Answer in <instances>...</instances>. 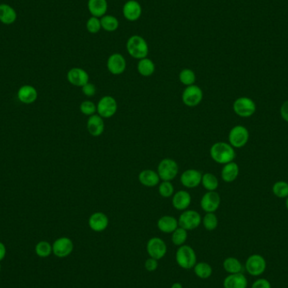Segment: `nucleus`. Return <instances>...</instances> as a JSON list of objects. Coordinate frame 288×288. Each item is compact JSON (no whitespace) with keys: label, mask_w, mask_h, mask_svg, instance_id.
Instances as JSON below:
<instances>
[{"label":"nucleus","mask_w":288,"mask_h":288,"mask_svg":"<svg viewBox=\"0 0 288 288\" xmlns=\"http://www.w3.org/2000/svg\"><path fill=\"white\" fill-rule=\"evenodd\" d=\"M210 155L216 163L226 164L233 162L236 157V153L234 148L229 143L219 142L211 147Z\"/></svg>","instance_id":"f257e3e1"},{"label":"nucleus","mask_w":288,"mask_h":288,"mask_svg":"<svg viewBox=\"0 0 288 288\" xmlns=\"http://www.w3.org/2000/svg\"><path fill=\"white\" fill-rule=\"evenodd\" d=\"M127 50L129 55L135 59H143L149 54V45L145 39L140 35H134L127 41Z\"/></svg>","instance_id":"f03ea898"},{"label":"nucleus","mask_w":288,"mask_h":288,"mask_svg":"<svg viewBox=\"0 0 288 288\" xmlns=\"http://www.w3.org/2000/svg\"><path fill=\"white\" fill-rule=\"evenodd\" d=\"M175 259L181 268L189 270L196 264V255L189 245H181L176 251Z\"/></svg>","instance_id":"7ed1b4c3"},{"label":"nucleus","mask_w":288,"mask_h":288,"mask_svg":"<svg viewBox=\"0 0 288 288\" xmlns=\"http://www.w3.org/2000/svg\"><path fill=\"white\" fill-rule=\"evenodd\" d=\"M179 172V166L175 160L163 159L158 165V175L163 181H171L176 178Z\"/></svg>","instance_id":"20e7f679"},{"label":"nucleus","mask_w":288,"mask_h":288,"mask_svg":"<svg viewBox=\"0 0 288 288\" xmlns=\"http://www.w3.org/2000/svg\"><path fill=\"white\" fill-rule=\"evenodd\" d=\"M233 109L237 116L243 118H248L252 117L256 113V102L249 97H239L233 102Z\"/></svg>","instance_id":"39448f33"},{"label":"nucleus","mask_w":288,"mask_h":288,"mask_svg":"<svg viewBox=\"0 0 288 288\" xmlns=\"http://www.w3.org/2000/svg\"><path fill=\"white\" fill-rule=\"evenodd\" d=\"M250 139V132L244 126H235L230 130L228 141L230 145L235 149H241L247 144Z\"/></svg>","instance_id":"423d86ee"},{"label":"nucleus","mask_w":288,"mask_h":288,"mask_svg":"<svg viewBox=\"0 0 288 288\" xmlns=\"http://www.w3.org/2000/svg\"><path fill=\"white\" fill-rule=\"evenodd\" d=\"M118 105L116 99L111 96H105L97 104V113L103 119H108L117 113Z\"/></svg>","instance_id":"0eeeda50"},{"label":"nucleus","mask_w":288,"mask_h":288,"mask_svg":"<svg viewBox=\"0 0 288 288\" xmlns=\"http://www.w3.org/2000/svg\"><path fill=\"white\" fill-rule=\"evenodd\" d=\"M201 219V215L195 210H185L178 220L179 227H183L187 231L195 229L200 226Z\"/></svg>","instance_id":"6e6552de"},{"label":"nucleus","mask_w":288,"mask_h":288,"mask_svg":"<svg viewBox=\"0 0 288 288\" xmlns=\"http://www.w3.org/2000/svg\"><path fill=\"white\" fill-rule=\"evenodd\" d=\"M245 269L252 277H259L266 269V261L260 255L255 254L250 256L245 262Z\"/></svg>","instance_id":"1a4fd4ad"},{"label":"nucleus","mask_w":288,"mask_h":288,"mask_svg":"<svg viewBox=\"0 0 288 288\" xmlns=\"http://www.w3.org/2000/svg\"><path fill=\"white\" fill-rule=\"evenodd\" d=\"M203 99V92L197 85L187 86L182 93V101L188 107L197 106Z\"/></svg>","instance_id":"9d476101"},{"label":"nucleus","mask_w":288,"mask_h":288,"mask_svg":"<svg viewBox=\"0 0 288 288\" xmlns=\"http://www.w3.org/2000/svg\"><path fill=\"white\" fill-rule=\"evenodd\" d=\"M147 251L151 258L159 260L165 256L167 252V246L163 239L155 237L149 239L148 242Z\"/></svg>","instance_id":"9b49d317"},{"label":"nucleus","mask_w":288,"mask_h":288,"mask_svg":"<svg viewBox=\"0 0 288 288\" xmlns=\"http://www.w3.org/2000/svg\"><path fill=\"white\" fill-rule=\"evenodd\" d=\"M221 203V197L216 192H207L201 200V209L206 213H215Z\"/></svg>","instance_id":"f8f14e48"},{"label":"nucleus","mask_w":288,"mask_h":288,"mask_svg":"<svg viewBox=\"0 0 288 288\" xmlns=\"http://www.w3.org/2000/svg\"><path fill=\"white\" fill-rule=\"evenodd\" d=\"M73 251V243L67 237H62L57 239L53 245V252L57 257L65 258Z\"/></svg>","instance_id":"ddd939ff"},{"label":"nucleus","mask_w":288,"mask_h":288,"mask_svg":"<svg viewBox=\"0 0 288 288\" xmlns=\"http://www.w3.org/2000/svg\"><path fill=\"white\" fill-rule=\"evenodd\" d=\"M67 81L77 87H83L90 82L89 73L80 67H73L67 72Z\"/></svg>","instance_id":"4468645a"},{"label":"nucleus","mask_w":288,"mask_h":288,"mask_svg":"<svg viewBox=\"0 0 288 288\" xmlns=\"http://www.w3.org/2000/svg\"><path fill=\"white\" fill-rule=\"evenodd\" d=\"M106 65L110 73L114 75H120L125 72L127 62L122 54L113 53L108 58Z\"/></svg>","instance_id":"2eb2a0df"},{"label":"nucleus","mask_w":288,"mask_h":288,"mask_svg":"<svg viewBox=\"0 0 288 288\" xmlns=\"http://www.w3.org/2000/svg\"><path fill=\"white\" fill-rule=\"evenodd\" d=\"M201 178L202 174L197 169H187L181 175V182L183 187L193 189L201 183Z\"/></svg>","instance_id":"dca6fc26"},{"label":"nucleus","mask_w":288,"mask_h":288,"mask_svg":"<svg viewBox=\"0 0 288 288\" xmlns=\"http://www.w3.org/2000/svg\"><path fill=\"white\" fill-rule=\"evenodd\" d=\"M142 12V6L136 0H128L123 6V15L128 21H137L141 17Z\"/></svg>","instance_id":"f3484780"},{"label":"nucleus","mask_w":288,"mask_h":288,"mask_svg":"<svg viewBox=\"0 0 288 288\" xmlns=\"http://www.w3.org/2000/svg\"><path fill=\"white\" fill-rule=\"evenodd\" d=\"M109 225V219L105 213L97 212L92 214L89 219V226L91 229L99 233L106 229Z\"/></svg>","instance_id":"a211bd4d"},{"label":"nucleus","mask_w":288,"mask_h":288,"mask_svg":"<svg viewBox=\"0 0 288 288\" xmlns=\"http://www.w3.org/2000/svg\"><path fill=\"white\" fill-rule=\"evenodd\" d=\"M87 130L93 137H99L105 131L104 119L99 115H93L87 121Z\"/></svg>","instance_id":"6ab92c4d"},{"label":"nucleus","mask_w":288,"mask_h":288,"mask_svg":"<svg viewBox=\"0 0 288 288\" xmlns=\"http://www.w3.org/2000/svg\"><path fill=\"white\" fill-rule=\"evenodd\" d=\"M192 203V195L186 191H179L172 198V204L175 209L185 211L190 207Z\"/></svg>","instance_id":"aec40b11"},{"label":"nucleus","mask_w":288,"mask_h":288,"mask_svg":"<svg viewBox=\"0 0 288 288\" xmlns=\"http://www.w3.org/2000/svg\"><path fill=\"white\" fill-rule=\"evenodd\" d=\"M37 91L32 85H23L18 91L17 97L20 101L24 104H32L37 99Z\"/></svg>","instance_id":"412c9836"},{"label":"nucleus","mask_w":288,"mask_h":288,"mask_svg":"<svg viewBox=\"0 0 288 288\" xmlns=\"http://www.w3.org/2000/svg\"><path fill=\"white\" fill-rule=\"evenodd\" d=\"M224 288H247L248 280L242 273L229 274L224 281Z\"/></svg>","instance_id":"4be33fe9"},{"label":"nucleus","mask_w":288,"mask_h":288,"mask_svg":"<svg viewBox=\"0 0 288 288\" xmlns=\"http://www.w3.org/2000/svg\"><path fill=\"white\" fill-rule=\"evenodd\" d=\"M140 183L146 187H155L160 184V178L158 173L152 169H144L138 175Z\"/></svg>","instance_id":"5701e85b"},{"label":"nucleus","mask_w":288,"mask_h":288,"mask_svg":"<svg viewBox=\"0 0 288 288\" xmlns=\"http://www.w3.org/2000/svg\"><path fill=\"white\" fill-rule=\"evenodd\" d=\"M88 9L94 17L101 18L105 15L108 9L106 0H89Z\"/></svg>","instance_id":"b1692460"},{"label":"nucleus","mask_w":288,"mask_h":288,"mask_svg":"<svg viewBox=\"0 0 288 288\" xmlns=\"http://www.w3.org/2000/svg\"><path fill=\"white\" fill-rule=\"evenodd\" d=\"M239 175V167L235 162H230V163L224 164L222 169L221 176L223 181L231 183L235 181Z\"/></svg>","instance_id":"393cba45"},{"label":"nucleus","mask_w":288,"mask_h":288,"mask_svg":"<svg viewBox=\"0 0 288 288\" xmlns=\"http://www.w3.org/2000/svg\"><path fill=\"white\" fill-rule=\"evenodd\" d=\"M159 229L164 233H172L179 227L177 219L172 216H163L158 221Z\"/></svg>","instance_id":"a878e982"},{"label":"nucleus","mask_w":288,"mask_h":288,"mask_svg":"<svg viewBox=\"0 0 288 288\" xmlns=\"http://www.w3.org/2000/svg\"><path fill=\"white\" fill-rule=\"evenodd\" d=\"M17 19V13L15 9L7 3L0 4V21L4 25L15 23Z\"/></svg>","instance_id":"bb28decb"},{"label":"nucleus","mask_w":288,"mask_h":288,"mask_svg":"<svg viewBox=\"0 0 288 288\" xmlns=\"http://www.w3.org/2000/svg\"><path fill=\"white\" fill-rule=\"evenodd\" d=\"M137 71L140 75L143 77H149L153 75L155 71V63L148 58L140 59L137 64Z\"/></svg>","instance_id":"cd10ccee"},{"label":"nucleus","mask_w":288,"mask_h":288,"mask_svg":"<svg viewBox=\"0 0 288 288\" xmlns=\"http://www.w3.org/2000/svg\"><path fill=\"white\" fill-rule=\"evenodd\" d=\"M201 184L207 192H215L219 186L218 178L212 173H206L202 175Z\"/></svg>","instance_id":"c85d7f7f"},{"label":"nucleus","mask_w":288,"mask_h":288,"mask_svg":"<svg viewBox=\"0 0 288 288\" xmlns=\"http://www.w3.org/2000/svg\"><path fill=\"white\" fill-rule=\"evenodd\" d=\"M224 268L227 273H241L243 265L239 259H236L234 257H228L224 261Z\"/></svg>","instance_id":"c756f323"},{"label":"nucleus","mask_w":288,"mask_h":288,"mask_svg":"<svg viewBox=\"0 0 288 288\" xmlns=\"http://www.w3.org/2000/svg\"><path fill=\"white\" fill-rule=\"evenodd\" d=\"M100 23L102 29L106 32H115L119 27V21L113 15H104L100 18Z\"/></svg>","instance_id":"7c9ffc66"},{"label":"nucleus","mask_w":288,"mask_h":288,"mask_svg":"<svg viewBox=\"0 0 288 288\" xmlns=\"http://www.w3.org/2000/svg\"><path fill=\"white\" fill-rule=\"evenodd\" d=\"M194 271L198 277L201 279H207L213 274V268L206 262H199L194 266Z\"/></svg>","instance_id":"2f4dec72"},{"label":"nucleus","mask_w":288,"mask_h":288,"mask_svg":"<svg viewBox=\"0 0 288 288\" xmlns=\"http://www.w3.org/2000/svg\"><path fill=\"white\" fill-rule=\"evenodd\" d=\"M179 79L182 85H186L187 87V86L195 85L196 77L193 70L190 68H184L181 70V73L179 74Z\"/></svg>","instance_id":"473e14b6"},{"label":"nucleus","mask_w":288,"mask_h":288,"mask_svg":"<svg viewBox=\"0 0 288 288\" xmlns=\"http://www.w3.org/2000/svg\"><path fill=\"white\" fill-rule=\"evenodd\" d=\"M203 226L208 231H213L218 227L219 225V219L214 213H207L201 219Z\"/></svg>","instance_id":"72a5a7b5"},{"label":"nucleus","mask_w":288,"mask_h":288,"mask_svg":"<svg viewBox=\"0 0 288 288\" xmlns=\"http://www.w3.org/2000/svg\"><path fill=\"white\" fill-rule=\"evenodd\" d=\"M187 230L184 229L183 227H178L172 233V242L174 243V245L181 246L187 241Z\"/></svg>","instance_id":"f704fd0d"},{"label":"nucleus","mask_w":288,"mask_h":288,"mask_svg":"<svg viewBox=\"0 0 288 288\" xmlns=\"http://www.w3.org/2000/svg\"><path fill=\"white\" fill-rule=\"evenodd\" d=\"M274 195L278 198H287L288 196V183L286 181H277L272 187Z\"/></svg>","instance_id":"c9c22d12"},{"label":"nucleus","mask_w":288,"mask_h":288,"mask_svg":"<svg viewBox=\"0 0 288 288\" xmlns=\"http://www.w3.org/2000/svg\"><path fill=\"white\" fill-rule=\"evenodd\" d=\"M53 252V246L47 241H41L35 246V253L39 257L46 258Z\"/></svg>","instance_id":"e433bc0d"},{"label":"nucleus","mask_w":288,"mask_h":288,"mask_svg":"<svg viewBox=\"0 0 288 288\" xmlns=\"http://www.w3.org/2000/svg\"><path fill=\"white\" fill-rule=\"evenodd\" d=\"M175 188L172 185L171 181H162L159 186V193L163 198L171 197L174 195Z\"/></svg>","instance_id":"4c0bfd02"},{"label":"nucleus","mask_w":288,"mask_h":288,"mask_svg":"<svg viewBox=\"0 0 288 288\" xmlns=\"http://www.w3.org/2000/svg\"><path fill=\"white\" fill-rule=\"evenodd\" d=\"M79 110L81 111L82 114L85 116H93L97 111V105L91 100H85L82 102L79 106Z\"/></svg>","instance_id":"58836bf2"},{"label":"nucleus","mask_w":288,"mask_h":288,"mask_svg":"<svg viewBox=\"0 0 288 288\" xmlns=\"http://www.w3.org/2000/svg\"><path fill=\"white\" fill-rule=\"evenodd\" d=\"M86 28L88 32L91 34H96L101 29V23H100V19L97 17L90 18L86 22Z\"/></svg>","instance_id":"ea45409f"},{"label":"nucleus","mask_w":288,"mask_h":288,"mask_svg":"<svg viewBox=\"0 0 288 288\" xmlns=\"http://www.w3.org/2000/svg\"><path fill=\"white\" fill-rule=\"evenodd\" d=\"M82 92L87 97H93L96 94V85L89 82L88 84L82 87Z\"/></svg>","instance_id":"a19ab883"},{"label":"nucleus","mask_w":288,"mask_h":288,"mask_svg":"<svg viewBox=\"0 0 288 288\" xmlns=\"http://www.w3.org/2000/svg\"><path fill=\"white\" fill-rule=\"evenodd\" d=\"M251 288H271V283L265 278H259L254 282Z\"/></svg>","instance_id":"79ce46f5"},{"label":"nucleus","mask_w":288,"mask_h":288,"mask_svg":"<svg viewBox=\"0 0 288 288\" xmlns=\"http://www.w3.org/2000/svg\"><path fill=\"white\" fill-rule=\"evenodd\" d=\"M158 260L157 259H154V258H149L147 259L145 262V268L147 271H156V269L158 268Z\"/></svg>","instance_id":"37998d69"},{"label":"nucleus","mask_w":288,"mask_h":288,"mask_svg":"<svg viewBox=\"0 0 288 288\" xmlns=\"http://www.w3.org/2000/svg\"><path fill=\"white\" fill-rule=\"evenodd\" d=\"M280 115L285 122L288 123V100H286L281 106Z\"/></svg>","instance_id":"c03bdc74"},{"label":"nucleus","mask_w":288,"mask_h":288,"mask_svg":"<svg viewBox=\"0 0 288 288\" xmlns=\"http://www.w3.org/2000/svg\"><path fill=\"white\" fill-rule=\"evenodd\" d=\"M6 256V247L3 243L0 242V261L4 259Z\"/></svg>","instance_id":"a18cd8bd"},{"label":"nucleus","mask_w":288,"mask_h":288,"mask_svg":"<svg viewBox=\"0 0 288 288\" xmlns=\"http://www.w3.org/2000/svg\"><path fill=\"white\" fill-rule=\"evenodd\" d=\"M171 288H183L181 283H175L171 286Z\"/></svg>","instance_id":"49530a36"},{"label":"nucleus","mask_w":288,"mask_h":288,"mask_svg":"<svg viewBox=\"0 0 288 288\" xmlns=\"http://www.w3.org/2000/svg\"><path fill=\"white\" fill-rule=\"evenodd\" d=\"M286 207H287V209L288 210V196L287 197V200H286Z\"/></svg>","instance_id":"de8ad7c7"},{"label":"nucleus","mask_w":288,"mask_h":288,"mask_svg":"<svg viewBox=\"0 0 288 288\" xmlns=\"http://www.w3.org/2000/svg\"><path fill=\"white\" fill-rule=\"evenodd\" d=\"M0 271H1V265H0Z\"/></svg>","instance_id":"09e8293b"}]
</instances>
